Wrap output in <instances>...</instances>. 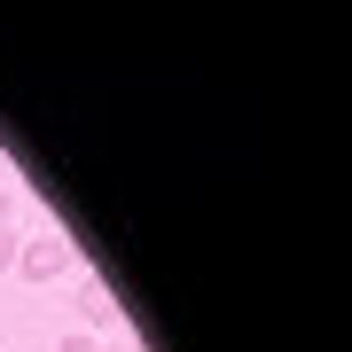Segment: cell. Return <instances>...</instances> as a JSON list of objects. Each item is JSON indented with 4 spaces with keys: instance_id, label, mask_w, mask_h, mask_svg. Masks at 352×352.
<instances>
[{
    "instance_id": "obj_1",
    "label": "cell",
    "mask_w": 352,
    "mask_h": 352,
    "mask_svg": "<svg viewBox=\"0 0 352 352\" xmlns=\"http://www.w3.org/2000/svg\"><path fill=\"white\" fill-rule=\"evenodd\" d=\"M71 266H78V243H63V235L16 243V274H24V282H55V274H71Z\"/></svg>"
},
{
    "instance_id": "obj_2",
    "label": "cell",
    "mask_w": 352,
    "mask_h": 352,
    "mask_svg": "<svg viewBox=\"0 0 352 352\" xmlns=\"http://www.w3.org/2000/svg\"><path fill=\"white\" fill-rule=\"evenodd\" d=\"M78 314H87V321H118L126 305L110 298V282H94V274H87V282H78Z\"/></svg>"
},
{
    "instance_id": "obj_5",
    "label": "cell",
    "mask_w": 352,
    "mask_h": 352,
    "mask_svg": "<svg viewBox=\"0 0 352 352\" xmlns=\"http://www.w3.org/2000/svg\"><path fill=\"white\" fill-rule=\"evenodd\" d=\"M102 352H126V344H102Z\"/></svg>"
},
{
    "instance_id": "obj_4",
    "label": "cell",
    "mask_w": 352,
    "mask_h": 352,
    "mask_svg": "<svg viewBox=\"0 0 352 352\" xmlns=\"http://www.w3.org/2000/svg\"><path fill=\"white\" fill-rule=\"evenodd\" d=\"M55 352H102V344L87 337V329H78V337H63V344H55Z\"/></svg>"
},
{
    "instance_id": "obj_3",
    "label": "cell",
    "mask_w": 352,
    "mask_h": 352,
    "mask_svg": "<svg viewBox=\"0 0 352 352\" xmlns=\"http://www.w3.org/2000/svg\"><path fill=\"white\" fill-rule=\"evenodd\" d=\"M16 266V196L0 188V274Z\"/></svg>"
}]
</instances>
